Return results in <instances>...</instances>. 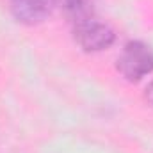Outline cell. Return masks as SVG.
I'll list each match as a JSON object with an SVG mask.
<instances>
[{
  "instance_id": "cell-1",
  "label": "cell",
  "mask_w": 153,
  "mask_h": 153,
  "mask_svg": "<svg viewBox=\"0 0 153 153\" xmlns=\"http://www.w3.org/2000/svg\"><path fill=\"white\" fill-rule=\"evenodd\" d=\"M116 70L128 82H139L153 73V50L143 41H130L123 46Z\"/></svg>"
},
{
  "instance_id": "cell-2",
  "label": "cell",
  "mask_w": 153,
  "mask_h": 153,
  "mask_svg": "<svg viewBox=\"0 0 153 153\" xmlns=\"http://www.w3.org/2000/svg\"><path fill=\"white\" fill-rule=\"evenodd\" d=\"M73 39L84 52L96 53L111 48L116 41V34L109 25L98 22L96 18H89L73 25Z\"/></svg>"
},
{
  "instance_id": "cell-3",
  "label": "cell",
  "mask_w": 153,
  "mask_h": 153,
  "mask_svg": "<svg viewBox=\"0 0 153 153\" xmlns=\"http://www.w3.org/2000/svg\"><path fill=\"white\" fill-rule=\"evenodd\" d=\"M57 0H11V11L20 23L38 25L48 20Z\"/></svg>"
},
{
  "instance_id": "cell-4",
  "label": "cell",
  "mask_w": 153,
  "mask_h": 153,
  "mask_svg": "<svg viewBox=\"0 0 153 153\" xmlns=\"http://www.w3.org/2000/svg\"><path fill=\"white\" fill-rule=\"evenodd\" d=\"M64 11L73 25L94 18L93 0H64Z\"/></svg>"
},
{
  "instance_id": "cell-5",
  "label": "cell",
  "mask_w": 153,
  "mask_h": 153,
  "mask_svg": "<svg viewBox=\"0 0 153 153\" xmlns=\"http://www.w3.org/2000/svg\"><path fill=\"white\" fill-rule=\"evenodd\" d=\"M144 98H146V102L153 107V82L148 84V87H146V91H144Z\"/></svg>"
}]
</instances>
